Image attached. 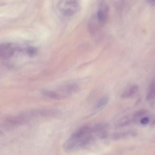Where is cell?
I'll return each mask as SVG.
<instances>
[{
  "instance_id": "1",
  "label": "cell",
  "mask_w": 155,
  "mask_h": 155,
  "mask_svg": "<svg viewBox=\"0 0 155 155\" xmlns=\"http://www.w3.org/2000/svg\"><path fill=\"white\" fill-rule=\"evenodd\" d=\"M58 8L60 13L67 17L74 15L80 10L79 4L76 0H62Z\"/></svg>"
},
{
  "instance_id": "2",
  "label": "cell",
  "mask_w": 155,
  "mask_h": 155,
  "mask_svg": "<svg viewBox=\"0 0 155 155\" xmlns=\"http://www.w3.org/2000/svg\"><path fill=\"white\" fill-rule=\"evenodd\" d=\"M29 121L26 114L23 113L7 117L3 121V126L5 128H13L26 124Z\"/></svg>"
},
{
  "instance_id": "3",
  "label": "cell",
  "mask_w": 155,
  "mask_h": 155,
  "mask_svg": "<svg viewBox=\"0 0 155 155\" xmlns=\"http://www.w3.org/2000/svg\"><path fill=\"white\" fill-rule=\"evenodd\" d=\"M80 89L76 84L70 83L61 87L59 89V92H58L67 97L70 95L78 93Z\"/></svg>"
},
{
  "instance_id": "4",
  "label": "cell",
  "mask_w": 155,
  "mask_h": 155,
  "mask_svg": "<svg viewBox=\"0 0 155 155\" xmlns=\"http://www.w3.org/2000/svg\"><path fill=\"white\" fill-rule=\"evenodd\" d=\"M13 45L9 43H3L0 46V55L3 59L10 58L14 54L15 48Z\"/></svg>"
},
{
  "instance_id": "5",
  "label": "cell",
  "mask_w": 155,
  "mask_h": 155,
  "mask_svg": "<svg viewBox=\"0 0 155 155\" xmlns=\"http://www.w3.org/2000/svg\"><path fill=\"white\" fill-rule=\"evenodd\" d=\"M109 9L107 7L100 9L95 15L98 20L103 27L107 22L108 17Z\"/></svg>"
},
{
  "instance_id": "6",
  "label": "cell",
  "mask_w": 155,
  "mask_h": 155,
  "mask_svg": "<svg viewBox=\"0 0 155 155\" xmlns=\"http://www.w3.org/2000/svg\"><path fill=\"white\" fill-rule=\"evenodd\" d=\"M139 87L137 85H134L130 87L127 90L122 93L121 97L122 99H128L135 95L138 90Z\"/></svg>"
},
{
  "instance_id": "7",
  "label": "cell",
  "mask_w": 155,
  "mask_h": 155,
  "mask_svg": "<svg viewBox=\"0 0 155 155\" xmlns=\"http://www.w3.org/2000/svg\"><path fill=\"white\" fill-rule=\"evenodd\" d=\"M43 93L45 96L53 100H60L66 97L56 91L46 90Z\"/></svg>"
},
{
  "instance_id": "8",
  "label": "cell",
  "mask_w": 155,
  "mask_h": 155,
  "mask_svg": "<svg viewBox=\"0 0 155 155\" xmlns=\"http://www.w3.org/2000/svg\"><path fill=\"white\" fill-rule=\"evenodd\" d=\"M110 100V97L106 95L102 97L96 104L95 109L99 110L103 108L108 104Z\"/></svg>"
},
{
  "instance_id": "9",
  "label": "cell",
  "mask_w": 155,
  "mask_h": 155,
  "mask_svg": "<svg viewBox=\"0 0 155 155\" xmlns=\"http://www.w3.org/2000/svg\"><path fill=\"white\" fill-rule=\"evenodd\" d=\"M135 134L134 133L128 132L118 133L113 134L112 135V138L114 140H118L121 138L128 136L129 135L133 136L135 135Z\"/></svg>"
},
{
  "instance_id": "10",
  "label": "cell",
  "mask_w": 155,
  "mask_h": 155,
  "mask_svg": "<svg viewBox=\"0 0 155 155\" xmlns=\"http://www.w3.org/2000/svg\"><path fill=\"white\" fill-rule=\"evenodd\" d=\"M147 113V110L142 109L136 112L133 115V117L135 119H140L144 116Z\"/></svg>"
},
{
  "instance_id": "11",
  "label": "cell",
  "mask_w": 155,
  "mask_h": 155,
  "mask_svg": "<svg viewBox=\"0 0 155 155\" xmlns=\"http://www.w3.org/2000/svg\"><path fill=\"white\" fill-rule=\"evenodd\" d=\"M37 50L36 48L34 47H30L28 48L27 53L30 56L34 55L36 54Z\"/></svg>"
},
{
  "instance_id": "12",
  "label": "cell",
  "mask_w": 155,
  "mask_h": 155,
  "mask_svg": "<svg viewBox=\"0 0 155 155\" xmlns=\"http://www.w3.org/2000/svg\"><path fill=\"white\" fill-rule=\"evenodd\" d=\"M131 121L130 120H128L124 122H122V123L119 124L118 127H125L128 126H129L130 123H131Z\"/></svg>"
},
{
  "instance_id": "13",
  "label": "cell",
  "mask_w": 155,
  "mask_h": 155,
  "mask_svg": "<svg viewBox=\"0 0 155 155\" xmlns=\"http://www.w3.org/2000/svg\"><path fill=\"white\" fill-rule=\"evenodd\" d=\"M149 121L148 118L147 117H144L142 118L141 121V123L143 125H145L147 124Z\"/></svg>"
},
{
  "instance_id": "14",
  "label": "cell",
  "mask_w": 155,
  "mask_h": 155,
  "mask_svg": "<svg viewBox=\"0 0 155 155\" xmlns=\"http://www.w3.org/2000/svg\"><path fill=\"white\" fill-rule=\"evenodd\" d=\"M149 3L151 5H155V0H147Z\"/></svg>"
}]
</instances>
